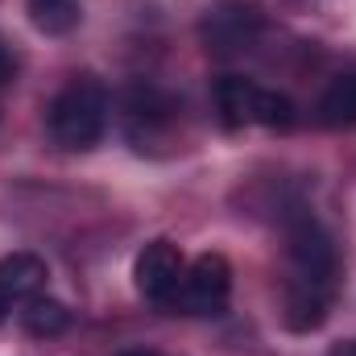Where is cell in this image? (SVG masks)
Wrapping results in <instances>:
<instances>
[{"instance_id":"cell-1","label":"cell","mask_w":356,"mask_h":356,"mask_svg":"<svg viewBox=\"0 0 356 356\" xmlns=\"http://www.w3.org/2000/svg\"><path fill=\"white\" fill-rule=\"evenodd\" d=\"M340 290V249L332 232L307 211L290 207L286 216V327L290 332H319L332 315Z\"/></svg>"},{"instance_id":"cell-2","label":"cell","mask_w":356,"mask_h":356,"mask_svg":"<svg viewBox=\"0 0 356 356\" xmlns=\"http://www.w3.org/2000/svg\"><path fill=\"white\" fill-rule=\"evenodd\" d=\"M46 129L58 149L88 154L108 133V88L95 75H75L46 108Z\"/></svg>"},{"instance_id":"cell-3","label":"cell","mask_w":356,"mask_h":356,"mask_svg":"<svg viewBox=\"0 0 356 356\" xmlns=\"http://www.w3.org/2000/svg\"><path fill=\"white\" fill-rule=\"evenodd\" d=\"M211 99H216V112L228 129H245V124H261V129H294L298 120V108L290 95L273 88H261L253 79H241V75H224L216 79L211 88Z\"/></svg>"},{"instance_id":"cell-4","label":"cell","mask_w":356,"mask_h":356,"mask_svg":"<svg viewBox=\"0 0 356 356\" xmlns=\"http://www.w3.org/2000/svg\"><path fill=\"white\" fill-rule=\"evenodd\" d=\"M266 33V8L257 0H220L199 21V42L211 58H236Z\"/></svg>"},{"instance_id":"cell-5","label":"cell","mask_w":356,"mask_h":356,"mask_svg":"<svg viewBox=\"0 0 356 356\" xmlns=\"http://www.w3.org/2000/svg\"><path fill=\"white\" fill-rule=\"evenodd\" d=\"M228 294H232V266L224 253H203L195 257L182 282H178V294L170 298V311L178 315H220L228 307Z\"/></svg>"},{"instance_id":"cell-6","label":"cell","mask_w":356,"mask_h":356,"mask_svg":"<svg viewBox=\"0 0 356 356\" xmlns=\"http://www.w3.org/2000/svg\"><path fill=\"white\" fill-rule=\"evenodd\" d=\"M120 116H124V133L137 149H154L162 141H170L178 124V104L154 83H133L120 99Z\"/></svg>"},{"instance_id":"cell-7","label":"cell","mask_w":356,"mask_h":356,"mask_svg":"<svg viewBox=\"0 0 356 356\" xmlns=\"http://www.w3.org/2000/svg\"><path fill=\"white\" fill-rule=\"evenodd\" d=\"M186 273V257L175 241H149L137 261H133V286L145 302L154 307H170V298L178 294V282Z\"/></svg>"},{"instance_id":"cell-8","label":"cell","mask_w":356,"mask_h":356,"mask_svg":"<svg viewBox=\"0 0 356 356\" xmlns=\"http://www.w3.org/2000/svg\"><path fill=\"white\" fill-rule=\"evenodd\" d=\"M46 261L38 253H8L0 261V294L8 302H29L33 294L46 290Z\"/></svg>"},{"instance_id":"cell-9","label":"cell","mask_w":356,"mask_h":356,"mask_svg":"<svg viewBox=\"0 0 356 356\" xmlns=\"http://www.w3.org/2000/svg\"><path fill=\"white\" fill-rule=\"evenodd\" d=\"M315 116L327 129H353L356 124V71H348V75H340V79L327 83V91L315 104Z\"/></svg>"},{"instance_id":"cell-10","label":"cell","mask_w":356,"mask_h":356,"mask_svg":"<svg viewBox=\"0 0 356 356\" xmlns=\"http://www.w3.org/2000/svg\"><path fill=\"white\" fill-rule=\"evenodd\" d=\"M21 327L38 340H50V336H63L71 327V311L58 302V298H46V294H33L29 302H21Z\"/></svg>"},{"instance_id":"cell-11","label":"cell","mask_w":356,"mask_h":356,"mask_svg":"<svg viewBox=\"0 0 356 356\" xmlns=\"http://www.w3.org/2000/svg\"><path fill=\"white\" fill-rule=\"evenodd\" d=\"M25 13L33 21L38 33L46 38H63L83 21V4L79 0H25Z\"/></svg>"},{"instance_id":"cell-12","label":"cell","mask_w":356,"mask_h":356,"mask_svg":"<svg viewBox=\"0 0 356 356\" xmlns=\"http://www.w3.org/2000/svg\"><path fill=\"white\" fill-rule=\"evenodd\" d=\"M13 79H17V54H13V46L0 38V91L8 88Z\"/></svg>"},{"instance_id":"cell-13","label":"cell","mask_w":356,"mask_h":356,"mask_svg":"<svg viewBox=\"0 0 356 356\" xmlns=\"http://www.w3.org/2000/svg\"><path fill=\"white\" fill-rule=\"evenodd\" d=\"M327 356H356V340H340V344H332V353Z\"/></svg>"},{"instance_id":"cell-14","label":"cell","mask_w":356,"mask_h":356,"mask_svg":"<svg viewBox=\"0 0 356 356\" xmlns=\"http://www.w3.org/2000/svg\"><path fill=\"white\" fill-rule=\"evenodd\" d=\"M120 356H162V353H149V348H133V353H120Z\"/></svg>"},{"instance_id":"cell-15","label":"cell","mask_w":356,"mask_h":356,"mask_svg":"<svg viewBox=\"0 0 356 356\" xmlns=\"http://www.w3.org/2000/svg\"><path fill=\"white\" fill-rule=\"evenodd\" d=\"M8 307H13V302H8V298H4V294H0V319H4V315H8Z\"/></svg>"}]
</instances>
